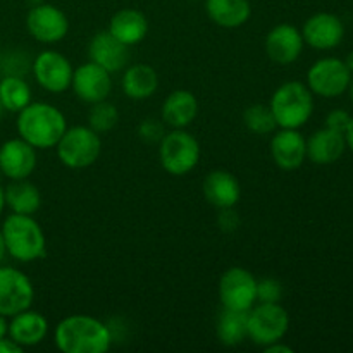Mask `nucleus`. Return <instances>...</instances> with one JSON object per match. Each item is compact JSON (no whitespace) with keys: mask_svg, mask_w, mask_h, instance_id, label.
Listing matches in <instances>:
<instances>
[{"mask_svg":"<svg viewBox=\"0 0 353 353\" xmlns=\"http://www.w3.org/2000/svg\"><path fill=\"white\" fill-rule=\"evenodd\" d=\"M302 37L303 41L316 50H331L343 41L345 24L331 12L314 14L303 24Z\"/></svg>","mask_w":353,"mask_h":353,"instance_id":"obj_14","label":"nucleus"},{"mask_svg":"<svg viewBox=\"0 0 353 353\" xmlns=\"http://www.w3.org/2000/svg\"><path fill=\"white\" fill-rule=\"evenodd\" d=\"M138 134H140L141 140L145 143H161V140L164 138V124L157 119H145L143 123L138 128Z\"/></svg>","mask_w":353,"mask_h":353,"instance_id":"obj_32","label":"nucleus"},{"mask_svg":"<svg viewBox=\"0 0 353 353\" xmlns=\"http://www.w3.org/2000/svg\"><path fill=\"white\" fill-rule=\"evenodd\" d=\"M290 316L285 307L278 303H259L248 310L247 331L248 338L259 347L281 341L288 333Z\"/></svg>","mask_w":353,"mask_h":353,"instance_id":"obj_7","label":"nucleus"},{"mask_svg":"<svg viewBox=\"0 0 353 353\" xmlns=\"http://www.w3.org/2000/svg\"><path fill=\"white\" fill-rule=\"evenodd\" d=\"M3 207H6V195H3V188L0 186V214H2Z\"/></svg>","mask_w":353,"mask_h":353,"instance_id":"obj_41","label":"nucleus"},{"mask_svg":"<svg viewBox=\"0 0 353 353\" xmlns=\"http://www.w3.org/2000/svg\"><path fill=\"white\" fill-rule=\"evenodd\" d=\"M16 128L19 138L28 141L31 147L47 150L57 145L68 130V123L57 107L47 102H30L17 112Z\"/></svg>","mask_w":353,"mask_h":353,"instance_id":"obj_2","label":"nucleus"},{"mask_svg":"<svg viewBox=\"0 0 353 353\" xmlns=\"http://www.w3.org/2000/svg\"><path fill=\"white\" fill-rule=\"evenodd\" d=\"M3 195H6V205L14 214L33 216L41 205L40 192L28 179H10L3 190Z\"/></svg>","mask_w":353,"mask_h":353,"instance_id":"obj_25","label":"nucleus"},{"mask_svg":"<svg viewBox=\"0 0 353 353\" xmlns=\"http://www.w3.org/2000/svg\"><path fill=\"white\" fill-rule=\"evenodd\" d=\"M47 333V319L40 312H34L30 309L12 316V321L9 323V338H12L23 348L41 343Z\"/></svg>","mask_w":353,"mask_h":353,"instance_id":"obj_22","label":"nucleus"},{"mask_svg":"<svg viewBox=\"0 0 353 353\" xmlns=\"http://www.w3.org/2000/svg\"><path fill=\"white\" fill-rule=\"evenodd\" d=\"M203 195L210 205L217 209H230L240 202V181L230 171L217 169V171L209 172L203 179Z\"/></svg>","mask_w":353,"mask_h":353,"instance_id":"obj_19","label":"nucleus"},{"mask_svg":"<svg viewBox=\"0 0 353 353\" xmlns=\"http://www.w3.org/2000/svg\"><path fill=\"white\" fill-rule=\"evenodd\" d=\"M88 55L90 61L99 64L100 68H103L109 72H117L124 69L128 64V59H130L126 45L121 43L117 38H114L109 33V30L100 31V33H97L92 38L88 47Z\"/></svg>","mask_w":353,"mask_h":353,"instance_id":"obj_18","label":"nucleus"},{"mask_svg":"<svg viewBox=\"0 0 353 353\" xmlns=\"http://www.w3.org/2000/svg\"><path fill=\"white\" fill-rule=\"evenodd\" d=\"M159 88V76L147 64H134L124 71L123 92L133 100H143L154 95Z\"/></svg>","mask_w":353,"mask_h":353,"instance_id":"obj_26","label":"nucleus"},{"mask_svg":"<svg viewBox=\"0 0 353 353\" xmlns=\"http://www.w3.org/2000/svg\"><path fill=\"white\" fill-rule=\"evenodd\" d=\"M71 86L74 95L86 103H97L107 100L112 92L110 72L95 62H86L72 71Z\"/></svg>","mask_w":353,"mask_h":353,"instance_id":"obj_13","label":"nucleus"},{"mask_svg":"<svg viewBox=\"0 0 353 353\" xmlns=\"http://www.w3.org/2000/svg\"><path fill=\"white\" fill-rule=\"evenodd\" d=\"M192 2H195V0H192Z\"/></svg>","mask_w":353,"mask_h":353,"instance_id":"obj_44","label":"nucleus"},{"mask_svg":"<svg viewBox=\"0 0 353 353\" xmlns=\"http://www.w3.org/2000/svg\"><path fill=\"white\" fill-rule=\"evenodd\" d=\"M0 102L3 110L19 112L31 102V88L23 78L9 74L0 81Z\"/></svg>","mask_w":353,"mask_h":353,"instance_id":"obj_28","label":"nucleus"},{"mask_svg":"<svg viewBox=\"0 0 353 353\" xmlns=\"http://www.w3.org/2000/svg\"><path fill=\"white\" fill-rule=\"evenodd\" d=\"M283 296V286L278 279L264 278L257 281V300L261 303H278Z\"/></svg>","mask_w":353,"mask_h":353,"instance_id":"obj_31","label":"nucleus"},{"mask_svg":"<svg viewBox=\"0 0 353 353\" xmlns=\"http://www.w3.org/2000/svg\"><path fill=\"white\" fill-rule=\"evenodd\" d=\"M37 168V148L23 138L7 140L0 147V172L9 179H28Z\"/></svg>","mask_w":353,"mask_h":353,"instance_id":"obj_15","label":"nucleus"},{"mask_svg":"<svg viewBox=\"0 0 353 353\" xmlns=\"http://www.w3.org/2000/svg\"><path fill=\"white\" fill-rule=\"evenodd\" d=\"M26 28L34 40L41 43H57L68 34L69 21L59 7L34 3L26 16Z\"/></svg>","mask_w":353,"mask_h":353,"instance_id":"obj_11","label":"nucleus"},{"mask_svg":"<svg viewBox=\"0 0 353 353\" xmlns=\"http://www.w3.org/2000/svg\"><path fill=\"white\" fill-rule=\"evenodd\" d=\"M9 336V323H7V317L0 314V338Z\"/></svg>","mask_w":353,"mask_h":353,"instance_id":"obj_38","label":"nucleus"},{"mask_svg":"<svg viewBox=\"0 0 353 353\" xmlns=\"http://www.w3.org/2000/svg\"><path fill=\"white\" fill-rule=\"evenodd\" d=\"M264 352L265 353H293V348L288 347V345H281L279 341H276V343H271L268 345V347H264Z\"/></svg>","mask_w":353,"mask_h":353,"instance_id":"obj_36","label":"nucleus"},{"mask_svg":"<svg viewBox=\"0 0 353 353\" xmlns=\"http://www.w3.org/2000/svg\"><path fill=\"white\" fill-rule=\"evenodd\" d=\"M243 123L255 134L272 133L276 128V121L271 109L268 105H262V103H254L245 110Z\"/></svg>","mask_w":353,"mask_h":353,"instance_id":"obj_30","label":"nucleus"},{"mask_svg":"<svg viewBox=\"0 0 353 353\" xmlns=\"http://www.w3.org/2000/svg\"><path fill=\"white\" fill-rule=\"evenodd\" d=\"M119 121V110L114 103H109L107 100L92 103V109L88 114V126L97 133H107L114 130Z\"/></svg>","mask_w":353,"mask_h":353,"instance_id":"obj_29","label":"nucleus"},{"mask_svg":"<svg viewBox=\"0 0 353 353\" xmlns=\"http://www.w3.org/2000/svg\"><path fill=\"white\" fill-rule=\"evenodd\" d=\"M205 10L217 26L233 30L250 19L252 6L248 0H205Z\"/></svg>","mask_w":353,"mask_h":353,"instance_id":"obj_24","label":"nucleus"},{"mask_svg":"<svg viewBox=\"0 0 353 353\" xmlns=\"http://www.w3.org/2000/svg\"><path fill=\"white\" fill-rule=\"evenodd\" d=\"M350 121H352V116L347 112V110L334 109V110H331V112L326 116V128H330V130L338 131V133L345 134V131H347Z\"/></svg>","mask_w":353,"mask_h":353,"instance_id":"obj_33","label":"nucleus"},{"mask_svg":"<svg viewBox=\"0 0 353 353\" xmlns=\"http://www.w3.org/2000/svg\"><path fill=\"white\" fill-rule=\"evenodd\" d=\"M34 290L30 278L14 268L0 265V314L12 317L30 309Z\"/></svg>","mask_w":353,"mask_h":353,"instance_id":"obj_10","label":"nucleus"},{"mask_svg":"<svg viewBox=\"0 0 353 353\" xmlns=\"http://www.w3.org/2000/svg\"><path fill=\"white\" fill-rule=\"evenodd\" d=\"M31 69H33V76L38 85L47 92L62 93L71 86V62L59 52L45 50L38 54Z\"/></svg>","mask_w":353,"mask_h":353,"instance_id":"obj_12","label":"nucleus"},{"mask_svg":"<svg viewBox=\"0 0 353 353\" xmlns=\"http://www.w3.org/2000/svg\"><path fill=\"white\" fill-rule=\"evenodd\" d=\"M303 43L305 41H303L302 31L292 24L283 23L269 31L265 38V52L272 62L288 65L302 55Z\"/></svg>","mask_w":353,"mask_h":353,"instance_id":"obj_16","label":"nucleus"},{"mask_svg":"<svg viewBox=\"0 0 353 353\" xmlns=\"http://www.w3.org/2000/svg\"><path fill=\"white\" fill-rule=\"evenodd\" d=\"M247 319L248 312L224 309L217 321V338L221 343L226 347H236L245 338H248Z\"/></svg>","mask_w":353,"mask_h":353,"instance_id":"obj_27","label":"nucleus"},{"mask_svg":"<svg viewBox=\"0 0 353 353\" xmlns=\"http://www.w3.org/2000/svg\"><path fill=\"white\" fill-rule=\"evenodd\" d=\"M55 345L64 353H103L110 348L112 334L107 324L92 316H69L55 326Z\"/></svg>","mask_w":353,"mask_h":353,"instance_id":"obj_1","label":"nucleus"},{"mask_svg":"<svg viewBox=\"0 0 353 353\" xmlns=\"http://www.w3.org/2000/svg\"><path fill=\"white\" fill-rule=\"evenodd\" d=\"M109 33L126 47H131L145 40L148 33V21L140 10L121 9L110 19Z\"/></svg>","mask_w":353,"mask_h":353,"instance_id":"obj_23","label":"nucleus"},{"mask_svg":"<svg viewBox=\"0 0 353 353\" xmlns=\"http://www.w3.org/2000/svg\"><path fill=\"white\" fill-rule=\"evenodd\" d=\"M276 126L299 130L305 126L314 114V97L309 86L300 81L283 83L271 97L269 103Z\"/></svg>","mask_w":353,"mask_h":353,"instance_id":"obj_3","label":"nucleus"},{"mask_svg":"<svg viewBox=\"0 0 353 353\" xmlns=\"http://www.w3.org/2000/svg\"><path fill=\"white\" fill-rule=\"evenodd\" d=\"M7 254L16 261L33 262L45 255V234L40 224L31 216L10 214L6 217L2 228Z\"/></svg>","mask_w":353,"mask_h":353,"instance_id":"obj_4","label":"nucleus"},{"mask_svg":"<svg viewBox=\"0 0 353 353\" xmlns=\"http://www.w3.org/2000/svg\"><path fill=\"white\" fill-rule=\"evenodd\" d=\"M217 223H219L221 230L230 233V231L236 230L238 224H240V219H238V214L234 212L233 207H230V209H221V216Z\"/></svg>","mask_w":353,"mask_h":353,"instance_id":"obj_34","label":"nucleus"},{"mask_svg":"<svg viewBox=\"0 0 353 353\" xmlns=\"http://www.w3.org/2000/svg\"><path fill=\"white\" fill-rule=\"evenodd\" d=\"M7 254V248H6V241H3V236H2V231H0V264H2L3 257H6Z\"/></svg>","mask_w":353,"mask_h":353,"instance_id":"obj_39","label":"nucleus"},{"mask_svg":"<svg viewBox=\"0 0 353 353\" xmlns=\"http://www.w3.org/2000/svg\"><path fill=\"white\" fill-rule=\"evenodd\" d=\"M199 114L196 97L188 90H176L169 93L162 105V121L172 130H185Z\"/></svg>","mask_w":353,"mask_h":353,"instance_id":"obj_21","label":"nucleus"},{"mask_svg":"<svg viewBox=\"0 0 353 353\" xmlns=\"http://www.w3.org/2000/svg\"><path fill=\"white\" fill-rule=\"evenodd\" d=\"M272 161L283 171H295L307 159V140L299 130H281L271 140Z\"/></svg>","mask_w":353,"mask_h":353,"instance_id":"obj_17","label":"nucleus"},{"mask_svg":"<svg viewBox=\"0 0 353 353\" xmlns=\"http://www.w3.org/2000/svg\"><path fill=\"white\" fill-rule=\"evenodd\" d=\"M2 114H3V105L2 102H0V119H2Z\"/></svg>","mask_w":353,"mask_h":353,"instance_id":"obj_43","label":"nucleus"},{"mask_svg":"<svg viewBox=\"0 0 353 353\" xmlns=\"http://www.w3.org/2000/svg\"><path fill=\"white\" fill-rule=\"evenodd\" d=\"M219 299L224 309L248 312L257 302V279L245 268H231L221 276Z\"/></svg>","mask_w":353,"mask_h":353,"instance_id":"obj_9","label":"nucleus"},{"mask_svg":"<svg viewBox=\"0 0 353 353\" xmlns=\"http://www.w3.org/2000/svg\"><path fill=\"white\" fill-rule=\"evenodd\" d=\"M347 92L350 93V99H352V102H353V76H352V79H350V85H348Z\"/></svg>","mask_w":353,"mask_h":353,"instance_id":"obj_42","label":"nucleus"},{"mask_svg":"<svg viewBox=\"0 0 353 353\" xmlns=\"http://www.w3.org/2000/svg\"><path fill=\"white\" fill-rule=\"evenodd\" d=\"M345 150H347L345 134L326 126L316 131L307 140V159L317 165L334 164L336 161H340Z\"/></svg>","mask_w":353,"mask_h":353,"instance_id":"obj_20","label":"nucleus"},{"mask_svg":"<svg viewBox=\"0 0 353 353\" xmlns=\"http://www.w3.org/2000/svg\"><path fill=\"white\" fill-rule=\"evenodd\" d=\"M24 348L17 345L12 338H0V353H21Z\"/></svg>","mask_w":353,"mask_h":353,"instance_id":"obj_35","label":"nucleus"},{"mask_svg":"<svg viewBox=\"0 0 353 353\" xmlns=\"http://www.w3.org/2000/svg\"><path fill=\"white\" fill-rule=\"evenodd\" d=\"M159 157L165 172L172 176H185L199 164L200 145L195 137L185 130H172L161 140Z\"/></svg>","mask_w":353,"mask_h":353,"instance_id":"obj_6","label":"nucleus"},{"mask_svg":"<svg viewBox=\"0 0 353 353\" xmlns=\"http://www.w3.org/2000/svg\"><path fill=\"white\" fill-rule=\"evenodd\" d=\"M345 140H347V147L353 152V117H352L350 124H348L347 131H345Z\"/></svg>","mask_w":353,"mask_h":353,"instance_id":"obj_37","label":"nucleus"},{"mask_svg":"<svg viewBox=\"0 0 353 353\" xmlns=\"http://www.w3.org/2000/svg\"><path fill=\"white\" fill-rule=\"evenodd\" d=\"M352 72L345 61L338 57L319 59L307 72V86L312 95L334 99L343 95L350 85Z\"/></svg>","mask_w":353,"mask_h":353,"instance_id":"obj_8","label":"nucleus"},{"mask_svg":"<svg viewBox=\"0 0 353 353\" xmlns=\"http://www.w3.org/2000/svg\"><path fill=\"white\" fill-rule=\"evenodd\" d=\"M345 64H347V68L350 69V72H353V50L347 55V59H345Z\"/></svg>","mask_w":353,"mask_h":353,"instance_id":"obj_40","label":"nucleus"},{"mask_svg":"<svg viewBox=\"0 0 353 353\" xmlns=\"http://www.w3.org/2000/svg\"><path fill=\"white\" fill-rule=\"evenodd\" d=\"M57 157L65 168L85 169L95 164L102 150L99 133L90 126L68 128L57 141Z\"/></svg>","mask_w":353,"mask_h":353,"instance_id":"obj_5","label":"nucleus"}]
</instances>
